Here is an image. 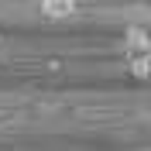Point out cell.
Returning <instances> with one entry per match:
<instances>
[{
	"instance_id": "obj_1",
	"label": "cell",
	"mask_w": 151,
	"mask_h": 151,
	"mask_svg": "<svg viewBox=\"0 0 151 151\" xmlns=\"http://www.w3.org/2000/svg\"><path fill=\"white\" fill-rule=\"evenodd\" d=\"M148 55H151V45H148L144 28H131L127 31V41H124V58H127V65L134 69L137 79L148 72Z\"/></svg>"
},
{
	"instance_id": "obj_2",
	"label": "cell",
	"mask_w": 151,
	"mask_h": 151,
	"mask_svg": "<svg viewBox=\"0 0 151 151\" xmlns=\"http://www.w3.org/2000/svg\"><path fill=\"white\" fill-rule=\"evenodd\" d=\"M41 14L48 21H65L76 14V0H41Z\"/></svg>"
}]
</instances>
